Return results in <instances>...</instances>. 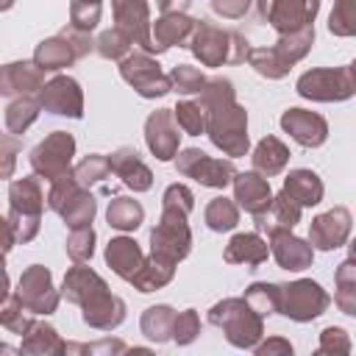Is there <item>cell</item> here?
<instances>
[{
  "instance_id": "1",
  "label": "cell",
  "mask_w": 356,
  "mask_h": 356,
  "mask_svg": "<svg viewBox=\"0 0 356 356\" xmlns=\"http://www.w3.org/2000/svg\"><path fill=\"white\" fill-rule=\"evenodd\" d=\"M197 100L206 111L209 142L228 159H242L250 150L248 108L236 100V89H234L231 78H222V75L209 78L203 92L197 95Z\"/></svg>"
},
{
  "instance_id": "2",
  "label": "cell",
  "mask_w": 356,
  "mask_h": 356,
  "mask_svg": "<svg viewBox=\"0 0 356 356\" xmlns=\"http://www.w3.org/2000/svg\"><path fill=\"white\" fill-rule=\"evenodd\" d=\"M189 53L203 64V67H222V64H242L250 56V42L239 31L220 28L209 19H197L195 33L189 39Z\"/></svg>"
},
{
  "instance_id": "3",
  "label": "cell",
  "mask_w": 356,
  "mask_h": 356,
  "mask_svg": "<svg viewBox=\"0 0 356 356\" xmlns=\"http://www.w3.org/2000/svg\"><path fill=\"white\" fill-rule=\"evenodd\" d=\"M209 323L222 331L228 345L253 350L264 339V317L245 298H222L209 309Z\"/></svg>"
},
{
  "instance_id": "4",
  "label": "cell",
  "mask_w": 356,
  "mask_h": 356,
  "mask_svg": "<svg viewBox=\"0 0 356 356\" xmlns=\"http://www.w3.org/2000/svg\"><path fill=\"white\" fill-rule=\"evenodd\" d=\"M314 44V25L295 31V33H281L275 44L270 47H253L248 56V64L267 81H281L289 75V70L309 56Z\"/></svg>"
},
{
  "instance_id": "5",
  "label": "cell",
  "mask_w": 356,
  "mask_h": 356,
  "mask_svg": "<svg viewBox=\"0 0 356 356\" xmlns=\"http://www.w3.org/2000/svg\"><path fill=\"white\" fill-rule=\"evenodd\" d=\"M189 250H192L189 214L175 206H161L159 222L150 228V253L178 264L189 256Z\"/></svg>"
},
{
  "instance_id": "6",
  "label": "cell",
  "mask_w": 356,
  "mask_h": 356,
  "mask_svg": "<svg viewBox=\"0 0 356 356\" xmlns=\"http://www.w3.org/2000/svg\"><path fill=\"white\" fill-rule=\"evenodd\" d=\"M295 92L312 103H342L356 95L348 67H314L295 81Z\"/></svg>"
},
{
  "instance_id": "7",
  "label": "cell",
  "mask_w": 356,
  "mask_h": 356,
  "mask_svg": "<svg viewBox=\"0 0 356 356\" xmlns=\"http://www.w3.org/2000/svg\"><path fill=\"white\" fill-rule=\"evenodd\" d=\"M120 78L145 100H156L172 92L170 75L161 70V64L147 50H131L120 61Z\"/></svg>"
},
{
  "instance_id": "8",
  "label": "cell",
  "mask_w": 356,
  "mask_h": 356,
  "mask_svg": "<svg viewBox=\"0 0 356 356\" xmlns=\"http://www.w3.org/2000/svg\"><path fill=\"white\" fill-rule=\"evenodd\" d=\"M72 156H75V136L67 131H50L42 142L31 147L28 161L42 181L53 184L72 170Z\"/></svg>"
},
{
  "instance_id": "9",
  "label": "cell",
  "mask_w": 356,
  "mask_h": 356,
  "mask_svg": "<svg viewBox=\"0 0 356 356\" xmlns=\"http://www.w3.org/2000/svg\"><path fill=\"white\" fill-rule=\"evenodd\" d=\"M331 306V295L312 278H295L281 284V312L292 323H312Z\"/></svg>"
},
{
  "instance_id": "10",
  "label": "cell",
  "mask_w": 356,
  "mask_h": 356,
  "mask_svg": "<svg viewBox=\"0 0 356 356\" xmlns=\"http://www.w3.org/2000/svg\"><path fill=\"white\" fill-rule=\"evenodd\" d=\"M175 170H178V175L192 178V181H197L200 186H209V189H225L234 181V175H236V167H234L231 159L209 156L200 147L178 150Z\"/></svg>"
},
{
  "instance_id": "11",
  "label": "cell",
  "mask_w": 356,
  "mask_h": 356,
  "mask_svg": "<svg viewBox=\"0 0 356 356\" xmlns=\"http://www.w3.org/2000/svg\"><path fill=\"white\" fill-rule=\"evenodd\" d=\"M259 17L281 36L312 28L320 14V0H256Z\"/></svg>"
},
{
  "instance_id": "12",
  "label": "cell",
  "mask_w": 356,
  "mask_h": 356,
  "mask_svg": "<svg viewBox=\"0 0 356 356\" xmlns=\"http://www.w3.org/2000/svg\"><path fill=\"white\" fill-rule=\"evenodd\" d=\"M17 295H19L22 306L36 317L53 314L61 300V289H56L53 273L44 264H31L22 270V275L17 281Z\"/></svg>"
},
{
  "instance_id": "13",
  "label": "cell",
  "mask_w": 356,
  "mask_h": 356,
  "mask_svg": "<svg viewBox=\"0 0 356 356\" xmlns=\"http://www.w3.org/2000/svg\"><path fill=\"white\" fill-rule=\"evenodd\" d=\"M36 97H39V103L47 114L70 117V120L83 117V89L72 75H61V72L53 75Z\"/></svg>"
},
{
  "instance_id": "14",
  "label": "cell",
  "mask_w": 356,
  "mask_h": 356,
  "mask_svg": "<svg viewBox=\"0 0 356 356\" xmlns=\"http://www.w3.org/2000/svg\"><path fill=\"white\" fill-rule=\"evenodd\" d=\"M181 125L172 108H156L145 120V145L159 161H175L181 150Z\"/></svg>"
},
{
  "instance_id": "15",
  "label": "cell",
  "mask_w": 356,
  "mask_h": 356,
  "mask_svg": "<svg viewBox=\"0 0 356 356\" xmlns=\"http://www.w3.org/2000/svg\"><path fill=\"white\" fill-rule=\"evenodd\" d=\"M111 14H114V25L120 31H125L139 50H147L150 56L156 53V47H153V19H150L147 0H111Z\"/></svg>"
},
{
  "instance_id": "16",
  "label": "cell",
  "mask_w": 356,
  "mask_h": 356,
  "mask_svg": "<svg viewBox=\"0 0 356 356\" xmlns=\"http://www.w3.org/2000/svg\"><path fill=\"white\" fill-rule=\"evenodd\" d=\"M267 245H270V256L278 261L281 270L289 273H300L306 267L314 264V248L309 239H300L298 234H292V228H267Z\"/></svg>"
},
{
  "instance_id": "17",
  "label": "cell",
  "mask_w": 356,
  "mask_h": 356,
  "mask_svg": "<svg viewBox=\"0 0 356 356\" xmlns=\"http://www.w3.org/2000/svg\"><path fill=\"white\" fill-rule=\"evenodd\" d=\"M350 228H353L350 211L345 206H334L309 222V242L314 250H337L348 245Z\"/></svg>"
},
{
  "instance_id": "18",
  "label": "cell",
  "mask_w": 356,
  "mask_h": 356,
  "mask_svg": "<svg viewBox=\"0 0 356 356\" xmlns=\"http://www.w3.org/2000/svg\"><path fill=\"white\" fill-rule=\"evenodd\" d=\"M281 131L289 134L292 142H298L300 147H320L328 139V122L323 114L292 106L281 114Z\"/></svg>"
},
{
  "instance_id": "19",
  "label": "cell",
  "mask_w": 356,
  "mask_h": 356,
  "mask_svg": "<svg viewBox=\"0 0 356 356\" xmlns=\"http://www.w3.org/2000/svg\"><path fill=\"white\" fill-rule=\"evenodd\" d=\"M44 70L33 58L8 61L0 67V95L6 97H22V95H39L44 86Z\"/></svg>"
},
{
  "instance_id": "20",
  "label": "cell",
  "mask_w": 356,
  "mask_h": 356,
  "mask_svg": "<svg viewBox=\"0 0 356 356\" xmlns=\"http://www.w3.org/2000/svg\"><path fill=\"white\" fill-rule=\"evenodd\" d=\"M234 200L239 203V209H245L250 217H259L270 209L273 203V189H270V178H264L261 172L256 170H245V172H236L234 181Z\"/></svg>"
},
{
  "instance_id": "21",
  "label": "cell",
  "mask_w": 356,
  "mask_h": 356,
  "mask_svg": "<svg viewBox=\"0 0 356 356\" xmlns=\"http://www.w3.org/2000/svg\"><path fill=\"white\" fill-rule=\"evenodd\" d=\"M125 312H128L125 300L120 295H114L111 289H103L100 295H95L92 300H86L81 306V320L95 331H114L122 325Z\"/></svg>"
},
{
  "instance_id": "22",
  "label": "cell",
  "mask_w": 356,
  "mask_h": 356,
  "mask_svg": "<svg viewBox=\"0 0 356 356\" xmlns=\"http://www.w3.org/2000/svg\"><path fill=\"white\" fill-rule=\"evenodd\" d=\"M103 289H108L106 278L97 275L92 267H86V261H75L64 273V281H61V298L72 306H83L86 300H92Z\"/></svg>"
},
{
  "instance_id": "23",
  "label": "cell",
  "mask_w": 356,
  "mask_h": 356,
  "mask_svg": "<svg viewBox=\"0 0 356 356\" xmlns=\"http://www.w3.org/2000/svg\"><path fill=\"white\" fill-rule=\"evenodd\" d=\"M108 164H111V172L134 192H147L153 186V172L134 147H117L108 156Z\"/></svg>"
},
{
  "instance_id": "24",
  "label": "cell",
  "mask_w": 356,
  "mask_h": 356,
  "mask_svg": "<svg viewBox=\"0 0 356 356\" xmlns=\"http://www.w3.org/2000/svg\"><path fill=\"white\" fill-rule=\"evenodd\" d=\"M103 256H106V264L111 267V273H114L117 278H122V281H131V278L142 270V264H145V259H147V256L142 253L139 242L131 239V236H111Z\"/></svg>"
},
{
  "instance_id": "25",
  "label": "cell",
  "mask_w": 356,
  "mask_h": 356,
  "mask_svg": "<svg viewBox=\"0 0 356 356\" xmlns=\"http://www.w3.org/2000/svg\"><path fill=\"white\" fill-rule=\"evenodd\" d=\"M197 19L189 14H161L153 22V47L156 53H167L170 47H186L192 33H195Z\"/></svg>"
},
{
  "instance_id": "26",
  "label": "cell",
  "mask_w": 356,
  "mask_h": 356,
  "mask_svg": "<svg viewBox=\"0 0 356 356\" xmlns=\"http://www.w3.org/2000/svg\"><path fill=\"white\" fill-rule=\"evenodd\" d=\"M270 256V245L267 239L261 236V231H242V234H234L222 250V259L228 264H245V267H259L264 264Z\"/></svg>"
},
{
  "instance_id": "27",
  "label": "cell",
  "mask_w": 356,
  "mask_h": 356,
  "mask_svg": "<svg viewBox=\"0 0 356 356\" xmlns=\"http://www.w3.org/2000/svg\"><path fill=\"white\" fill-rule=\"evenodd\" d=\"M42 178L33 172V175H25V178H17L8 184V209L22 214V217H42V209H44V192H42Z\"/></svg>"
},
{
  "instance_id": "28",
  "label": "cell",
  "mask_w": 356,
  "mask_h": 356,
  "mask_svg": "<svg viewBox=\"0 0 356 356\" xmlns=\"http://www.w3.org/2000/svg\"><path fill=\"white\" fill-rule=\"evenodd\" d=\"M78 50L72 47V42L64 36V33H56V36H47L36 44L33 50V61L44 70V72H61L67 67H72L78 61Z\"/></svg>"
},
{
  "instance_id": "29",
  "label": "cell",
  "mask_w": 356,
  "mask_h": 356,
  "mask_svg": "<svg viewBox=\"0 0 356 356\" xmlns=\"http://www.w3.org/2000/svg\"><path fill=\"white\" fill-rule=\"evenodd\" d=\"M250 161H253V170L261 172L264 178H275L278 172L286 170L289 164V147L278 139V136H261L250 153Z\"/></svg>"
},
{
  "instance_id": "30",
  "label": "cell",
  "mask_w": 356,
  "mask_h": 356,
  "mask_svg": "<svg viewBox=\"0 0 356 356\" xmlns=\"http://www.w3.org/2000/svg\"><path fill=\"white\" fill-rule=\"evenodd\" d=\"M19 353H28V356H61V353H67V342L61 339V334L50 323L33 320L28 334L22 337Z\"/></svg>"
},
{
  "instance_id": "31",
  "label": "cell",
  "mask_w": 356,
  "mask_h": 356,
  "mask_svg": "<svg viewBox=\"0 0 356 356\" xmlns=\"http://www.w3.org/2000/svg\"><path fill=\"white\" fill-rule=\"evenodd\" d=\"M286 195H292L303 209H312L323 200L325 195V186L320 181V175L314 170H306V167H298V170H289L286 178H284V186H281Z\"/></svg>"
},
{
  "instance_id": "32",
  "label": "cell",
  "mask_w": 356,
  "mask_h": 356,
  "mask_svg": "<svg viewBox=\"0 0 356 356\" xmlns=\"http://www.w3.org/2000/svg\"><path fill=\"white\" fill-rule=\"evenodd\" d=\"M300 217H303V206L281 189L273 197L270 209L264 214L253 217V220H256V231H267V228H295L300 222Z\"/></svg>"
},
{
  "instance_id": "33",
  "label": "cell",
  "mask_w": 356,
  "mask_h": 356,
  "mask_svg": "<svg viewBox=\"0 0 356 356\" xmlns=\"http://www.w3.org/2000/svg\"><path fill=\"white\" fill-rule=\"evenodd\" d=\"M172 278H175V261H170V259H161V256L150 253V256L145 259L142 270H139L128 284H131L136 292L147 295V292H156V289L167 286Z\"/></svg>"
},
{
  "instance_id": "34",
  "label": "cell",
  "mask_w": 356,
  "mask_h": 356,
  "mask_svg": "<svg viewBox=\"0 0 356 356\" xmlns=\"http://www.w3.org/2000/svg\"><path fill=\"white\" fill-rule=\"evenodd\" d=\"M175 317L178 312L167 303H156V306H147L142 312V320H139V331L156 342V345H164V342H172V328H175Z\"/></svg>"
},
{
  "instance_id": "35",
  "label": "cell",
  "mask_w": 356,
  "mask_h": 356,
  "mask_svg": "<svg viewBox=\"0 0 356 356\" xmlns=\"http://www.w3.org/2000/svg\"><path fill=\"white\" fill-rule=\"evenodd\" d=\"M56 214L64 220L67 228H83V225H92L97 214V200L86 186H78Z\"/></svg>"
},
{
  "instance_id": "36",
  "label": "cell",
  "mask_w": 356,
  "mask_h": 356,
  "mask_svg": "<svg viewBox=\"0 0 356 356\" xmlns=\"http://www.w3.org/2000/svg\"><path fill=\"white\" fill-rule=\"evenodd\" d=\"M39 108H42V103H39V97H36V95L11 97V100H8V106H6V114H3V120H6V131H8V134H14V136L25 134V131L36 122Z\"/></svg>"
},
{
  "instance_id": "37",
  "label": "cell",
  "mask_w": 356,
  "mask_h": 356,
  "mask_svg": "<svg viewBox=\"0 0 356 356\" xmlns=\"http://www.w3.org/2000/svg\"><path fill=\"white\" fill-rule=\"evenodd\" d=\"M106 222H108V228L122 231V234L136 231V228L145 222V209H142V203L134 200V197H125V195H122V197H114V200H108Z\"/></svg>"
},
{
  "instance_id": "38",
  "label": "cell",
  "mask_w": 356,
  "mask_h": 356,
  "mask_svg": "<svg viewBox=\"0 0 356 356\" xmlns=\"http://www.w3.org/2000/svg\"><path fill=\"white\" fill-rule=\"evenodd\" d=\"M334 303L342 314L348 317H356V261L353 259H345L337 264V273H334Z\"/></svg>"
},
{
  "instance_id": "39",
  "label": "cell",
  "mask_w": 356,
  "mask_h": 356,
  "mask_svg": "<svg viewBox=\"0 0 356 356\" xmlns=\"http://www.w3.org/2000/svg\"><path fill=\"white\" fill-rule=\"evenodd\" d=\"M203 222L209 225V231L214 234H225V231H234L239 225V203L234 197H225V195H217L209 200L206 211H203Z\"/></svg>"
},
{
  "instance_id": "40",
  "label": "cell",
  "mask_w": 356,
  "mask_h": 356,
  "mask_svg": "<svg viewBox=\"0 0 356 356\" xmlns=\"http://www.w3.org/2000/svg\"><path fill=\"white\" fill-rule=\"evenodd\" d=\"M261 317L278 314L281 312V284H270V281H253L250 286H245L242 295Z\"/></svg>"
},
{
  "instance_id": "41",
  "label": "cell",
  "mask_w": 356,
  "mask_h": 356,
  "mask_svg": "<svg viewBox=\"0 0 356 356\" xmlns=\"http://www.w3.org/2000/svg\"><path fill=\"white\" fill-rule=\"evenodd\" d=\"M28 314H31V312L22 306L17 289H8L6 298H3V309H0V325H3L6 331L17 334V337H25L28 328H31V323H33Z\"/></svg>"
},
{
  "instance_id": "42",
  "label": "cell",
  "mask_w": 356,
  "mask_h": 356,
  "mask_svg": "<svg viewBox=\"0 0 356 356\" xmlns=\"http://www.w3.org/2000/svg\"><path fill=\"white\" fill-rule=\"evenodd\" d=\"M95 50H97V56H103L106 61H122L131 50H134V42H131V36L125 33V31H120L117 25L111 28V31H103L97 39H95Z\"/></svg>"
},
{
  "instance_id": "43",
  "label": "cell",
  "mask_w": 356,
  "mask_h": 356,
  "mask_svg": "<svg viewBox=\"0 0 356 356\" xmlns=\"http://www.w3.org/2000/svg\"><path fill=\"white\" fill-rule=\"evenodd\" d=\"M72 175L78 178V184L81 186H95V184H100V181H106L108 175H111V164H108V156H103V153H89V156H83L75 167H72Z\"/></svg>"
},
{
  "instance_id": "44",
  "label": "cell",
  "mask_w": 356,
  "mask_h": 356,
  "mask_svg": "<svg viewBox=\"0 0 356 356\" xmlns=\"http://www.w3.org/2000/svg\"><path fill=\"white\" fill-rule=\"evenodd\" d=\"M39 225H42V217H22V214L8 209V214H6V234H8L6 236V253L19 242L22 245L31 242L39 234Z\"/></svg>"
},
{
  "instance_id": "45",
  "label": "cell",
  "mask_w": 356,
  "mask_h": 356,
  "mask_svg": "<svg viewBox=\"0 0 356 356\" xmlns=\"http://www.w3.org/2000/svg\"><path fill=\"white\" fill-rule=\"evenodd\" d=\"M328 33L339 39L356 36V0H334L328 14Z\"/></svg>"
},
{
  "instance_id": "46",
  "label": "cell",
  "mask_w": 356,
  "mask_h": 356,
  "mask_svg": "<svg viewBox=\"0 0 356 356\" xmlns=\"http://www.w3.org/2000/svg\"><path fill=\"white\" fill-rule=\"evenodd\" d=\"M170 81H172V92L189 97V95H200L209 78L197 67H192V64H175L170 70Z\"/></svg>"
},
{
  "instance_id": "47",
  "label": "cell",
  "mask_w": 356,
  "mask_h": 356,
  "mask_svg": "<svg viewBox=\"0 0 356 356\" xmlns=\"http://www.w3.org/2000/svg\"><path fill=\"white\" fill-rule=\"evenodd\" d=\"M172 111H175V120L184 134H189V136L206 134V111H203L200 100H178Z\"/></svg>"
},
{
  "instance_id": "48",
  "label": "cell",
  "mask_w": 356,
  "mask_h": 356,
  "mask_svg": "<svg viewBox=\"0 0 356 356\" xmlns=\"http://www.w3.org/2000/svg\"><path fill=\"white\" fill-rule=\"evenodd\" d=\"M95 242H97V234L92 225H83V228H70V236H67V256L72 261H89L95 256Z\"/></svg>"
},
{
  "instance_id": "49",
  "label": "cell",
  "mask_w": 356,
  "mask_h": 356,
  "mask_svg": "<svg viewBox=\"0 0 356 356\" xmlns=\"http://www.w3.org/2000/svg\"><path fill=\"white\" fill-rule=\"evenodd\" d=\"M100 14H103L100 0H72L70 3V25L78 28V31L92 33L100 22Z\"/></svg>"
},
{
  "instance_id": "50",
  "label": "cell",
  "mask_w": 356,
  "mask_h": 356,
  "mask_svg": "<svg viewBox=\"0 0 356 356\" xmlns=\"http://www.w3.org/2000/svg\"><path fill=\"white\" fill-rule=\"evenodd\" d=\"M350 337L342 325H325L320 331V342H317V356H348L350 353Z\"/></svg>"
},
{
  "instance_id": "51",
  "label": "cell",
  "mask_w": 356,
  "mask_h": 356,
  "mask_svg": "<svg viewBox=\"0 0 356 356\" xmlns=\"http://www.w3.org/2000/svg\"><path fill=\"white\" fill-rule=\"evenodd\" d=\"M128 350L131 348L122 339H114V337H106V339H97V342H89V345L67 342V353H83V356H120V353H128Z\"/></svg>"
},
{
  "instance_id": "52",
  "label": "cell",
  "mask_w": 356,
  "mask_h": 356,
  "mask_svg": "<svg viewBox=\"0 0 356 356\" xmlns=\"http://www.w3.org/2000/svg\"><path fill=\"white\" fill-rule=\"evenodd\" d=\"M200 337V317L195 309H184L175 317V328H172V342L175 345H192Z\"/></svg>"
},
{
  "instance_id": "53",
  "label": "cell",
  "mask_w": 356,
  "mask_h": 356,
  "mask_svg": "<svg viewBox=\"0 0 356 356\" xmlns=\"http://www.w3.org/2000/svg\"><path fill=\"white\" fill-rule=\"evenodd\" d=\"M161 206H175V209H181V211L192 214V209H195V195H192V189H189L186 184H170V186L164 189V195H161Z\"/></svg>"
},
{
  "instance_id": "54",
  "label": "cell",
  "mask_w": 356,
  "mask_h": 356,
  "mask_svg": "<svg viewBox=\"0 0 356 356\" xmlns=\"http://www.w3.org/2000/svg\"><path fill=\"white\" fill-rule=\"evenodd\" d=\"M253 0H211V11L222 19H242Z\"/></svg>"
},
{
  "instance_id": "55",
  "label": "cell",
  "mask_w": 356,
  "mask_h": 356,
  "mask_svg": "<svg viewBox=\"0 0 356 356\" xmlns=\"http://www.w3.org/2000/svg\"><path fill=\"white\" fill-rule=\"evenodd\" d=\"M292 350H295L292 342L284 337H267L253 348L256 356H292Z\"/></svg>"
},
{
  "instance_id": "56",
  "label": "cell",
  "mask_w": 356,
  "mask_h": 356,
  "mask_svg": "<svg viewBox=\"0 0 356 356\" xmlns=\"http://www.w3.org/2000/svg\"><path fill=\"white\" fill-rule=\"evenodd\" d=\"M70 42H72V47L78 50V56L83 58V56H89L92 50H95V42H92V36L86 33V31H78V28H72V25H67L64 31H61Z\"/></svg>"
},
{
  "instance_id": "57",
  "label": "cell",
  "mask_w": 356,
  "mask_h": 356,
  "mask_svg": "<svg viewBox=\"0 0 356 356\" xmlns=\"http://www.w3.org/2000/svg\"><path fill=\"white\" fill-rule=\"evenodd\" d=\"M0 150H3V178H11V172H14V156L19 153V145H17L14 134H6L0 139Z\"/></svg>"
},
{
  "instance_id": "58",
  "label": "cell",
  "mask_w": 356,
  "mask_h": 356,
  "mask_svg": "<svg viewBox=\"0 0 356 356\" xmlns=\"http://www.w3.org/2000/svg\"><path fill=\"white\" fill-rule=\"evenodd\" d=\"M156 6L161 14H186L192 0H156Z\"/></svg>"
},
{
  "instance_id": "59",
  "label": "cell",
  "mask_w": 356,
  "mask_h": 356,
  "mask_svg": "<svg viewBox=\"0 0 356 356\" xmlns=\"http://www.w3.org/2000/svg\"><path fill=\"white\" fill-rule=\"evenodd\" d=\"M348 259H353L356 261V236L350 239V245H348Z\"/></svg>"
},
{
  "instance_id": "60",
  "label": "cell",
  "mask_w": 356,
  "mask_h": 356,
  "mask_svg": "<svg viewBox=\"0 0 356 356\" xmlns=\"http://www.w3.org/2000/svg\"><path fill=\"white\" fill-rule=\"evenodd\" d=\"M348 70H350V78H353V83H356V58L348 64Z\"/></svg>"
},
{
  "instance_id": "61",
  "label": "cell",
  "mask_w": 356,
  "mask_h": 356,
  "mask_svg": "<svg viewBox=\"0 0 356 356\" xmlns=\"http://www.w3.org/2000/svg\"><path fill=\"white\" fill-rule=\"evenodd\" d=\"M11 6H14V0H3V11H8Z\"/></svg>"
},
{
  "instance_id": "62",
  "label": "cell",
  "mask_w": 356,
  "mask_h": 356,
  "mask_svg": "<svg viewBox=\"0 0 356 356\" xmlns=\"http://www.w3.org/2000/svg\"><path fill=\"white\" fill-rule=\"evenodd\" d=\"M100 3H103V0H100Z\"/></svg>"
}]
</instances>
